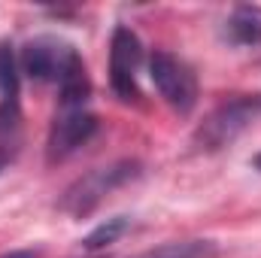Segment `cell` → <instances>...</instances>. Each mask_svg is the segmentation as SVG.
I'll return each mask as SVG.
<instances>
[{
    "instance_id": "obj_1",
    "label": "cell",
    "mask_w": 261,
    "mask_h": 258,
    "mask_svg": "<svg viewBox=\"0 0 261 258\" xmlns=\"http://www.w3.org/2000/svg\"><path fill=\"white\" fill-rule=\"evenodd\" d=\"M140 176V164L137 161H119V164H110V167H97L85 176H79L61 197V210L82 219L88 216L107 194H113L119 186H125L130 179Z\"/></svg>"
},
{
    "instance_id": "obj_2",
    "label": "cell",
    "mask_w": 261,
    "mask_h": 258,
    "mask_svg": "<svg viewBox=\"0 0 261 258\" xmlns=\"http://www.w3.org/2000/svg\"><path fill=\"white\" fill-rule=\"evenodd\" d=\"M149 76H152V82H155V88L167 107H173L182 116L195 110L197 76L182 58H176L173 52H155L149 58Z\"/></svg>"
},
{
    "instance_id": "obj_3",
    "label": "cell",
    "mask_w": 261,
    "mask_h": 258,
    "mask_svg": "<svg viewBox=\"0 0 261 258\" xmlns=\"http://www.w3.org/2000/svg\"><path fill=\"white\" fill-rule=\"evenodd\" d=\"M261 104L252 100V97H237V100H228L222 104L219 110L210 113V119L197 128L195 143L197 149L203 152H219L225 146H231L243 131L249 128V122L258 116Z\"/></svg>"
},
{
    "instance_id": "obj_4",
    "label": "cell",
    "mask_w": 261,
    "mask_h": 258,
    "mask_svg": "<svg viewBox=\"0 0 261 258\" xmlns=\"http://www.w3.org/2000/svg\"><path fill=\"white\" fill-rule=\"evenodd\" d=\"M76 64H82L79 52L70 43H61L55 37L31 40L21 49V70L37 82H55L58 85Z\"/></svg>"
},
{
    "instance_id": "obj_5",
    "label": "cell",
    "mask_w": 261,
    "mask_h": 258,
    "mask_svg": "<svg viewBox=\"0 0 261 258\" xmlns=\"http://www.w3.org/2000/svg\"><path fill=\"white\" fill-rule=\"evenodd\" d=\"M97 131V119L85 107H61L55 113V122L49 128L46 155L49 161H64L79 146H85Z\"/></svg>"
},
{
    "instance_id": "obj_6",
    "label": "cell",
    "mask_w": 261,
    "mask_h": 258,
    "mask_svg": "<svg viewBox=\"0 0 261 258\" xmlns=\"http://www.w3.org/2000/svg\"><path fill=\"white\" fill-rule=\"evenodd\" d=\"M143 64V46L140 37L119 24L113 31V43H110V82L113 91L122 100H134L137 97V70Z\"/></svg>"
},
{
    "instance_id": "obj_7",
    "label": "cell",
    "mask_w": 261,
    "mask_h": 258,
    "mask_svg": "<svg viewBox=\"0 0 261 258\" xmlns=\"http://www.w3.org/2000/svg\"><path fill=\"white\" fill-rule=\"evenodd\" d=\"M225 34L234 46H261V6H234Z\"/></svg>"
},
{
    "instance_id": "obj_8",
    "label": "cell",
    "mask_w": 261,
    "mask_h": 258,
    "mask_svg": "<svg viewBox=\"0 0 261 258\" xmlns=\"http://www.w3.org/2000/svg\"><path fill=\"white\" fill-rule=\"evenodd\" d=\"M134 258H216V243L213 240H176V243H164L158 249L140 252Z\"/></svg>"
},
{
    "instance_id": "obj_9",
    "label": "cell",
    "mask_w": 261,
    "mask_h": 258,
    "mask_svg": "<svg viewBox=\"0 0 261 258\" xmlns=\"http://www.w3.org/2000/svg\"><path fill=\"white\" fill-rule=\"evenodd\" d=\"M128 228H130V222L125 219V216L107 219V222H100V225H97V228H94V231L82 240V246H85V249H91V252H94V249H103V246L116 243V240H119Z\"/></svg>"
},
{
    "instance_id": "obj_10",
    "label": "cell",
    "mask_w": 261,
    "mask_h": 258,
    "mask_svg": "<svg viewBox=\"0 0 261 258\" xmlns=\"http://www.w3.org/2000/svg\"><path fill=\"white\" fill-rule=\"evenodd\" d=\"M0 91L6 104H18V73H15V58L9 46L0 49Z\"/></svg>"
},
{
    "instance_id": "obj_11",
    "label": "cell",
    "mask_w": 261,
    "mask_h": 258,
    "mask_svg": "<svg viewBox=\"0 0 261 258\" xmlns=\"http://www.w3.org/2000/svg\"><path fill=\"white\" fill-rule=\"evenodd\" d=\"M3 258H40V252L37 249H18V252H9V255Z\"/></svg>"
},
{
    "instance_id": "obj_12",
    "label": "cell",
    "mask_w": 261,
    "mask_h": 258,
    "mask_svg": "<svg viewBox=\"0 0 261 258\" xmlns=\"http://www.w3.org/2000/svg\"><path fill=\"white\" fill-rule=\"evenodd\" d=\"M9 158H12V149H9V146H0V173H3V167L9 164Z\"/></svg>"
},
{
    "instance_id": "obj_13",
    "label": "cell",
    "mask_w": 261,
    "mask_h": 258,
    "mask_svg": "<svg viewBox=\"0 0 261 258\" xmlns=\"http://www.w3.org/2000/svg\"><path fill=\"white\" fill-rule=\"evenodd\" d=\"M252 164H255V167H258V170H261V152H258V155H255V161H252Z\"/></svg>"
}]
</instances>
